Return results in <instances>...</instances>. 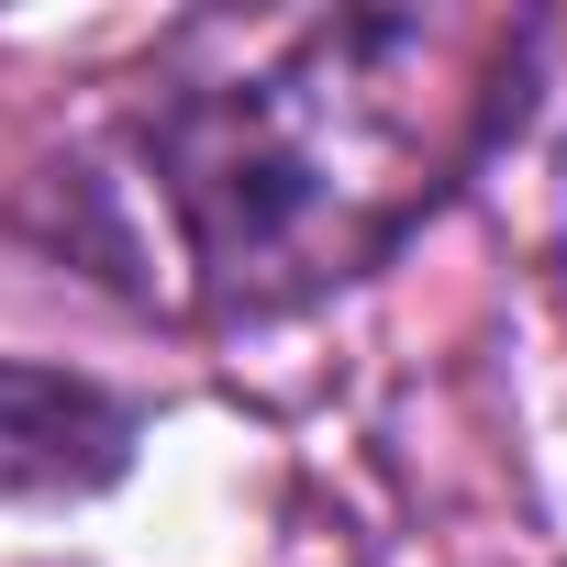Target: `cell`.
<instances>
[{
    "instance_id": "6da1fadb",
    "label": "cell",
    "mask_w": 567,
    "mask_h": 567,
    "mask_svg": "<svg viewBox=\"0 0 567 567\" xmlns=\"http://www.w3.org/2000/svg\"><path fill=\"white\" fill-rule=\"evenodd\" d=\"M534 23L467 0H346L189 23L134 112L56 178L68 245L189 323H267L368 278L523 123Z\"/></svg>"
},
{
    "instance_id": "7a4b0ae2",
    "label": "cell",
    "mask_w": 567,
    "mask_h": 567,
    "mask_svg": "<svg viewBox=\"0 0 567 567\" xmlns=\"http://www.w3.org/2000/svg\"><path fill=\"white\" fill-rule=\"evenodd\" d=\"M123 467H134V401L45 357H0V501H90Z\"/></svg>"
}]
</instances>
